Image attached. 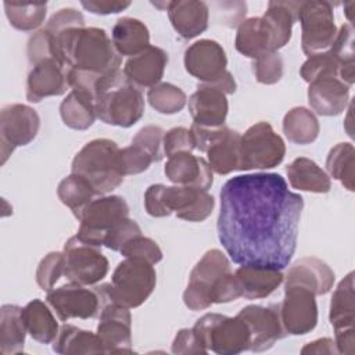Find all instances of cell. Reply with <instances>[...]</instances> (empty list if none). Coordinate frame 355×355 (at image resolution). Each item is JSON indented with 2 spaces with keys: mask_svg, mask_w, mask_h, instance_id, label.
<instances>
[{
  "mask_svg": "<svg viewBox=\"0 0 355 355\" xmlns=\"http://www.w3.org/2000/svg\"><path fill=\"white\" fill-rule=\"evenodd\" d=\"M218 239L237 265L284 269L297 248L304 198L279 173L229 179L220 190Z\"/></svg>",
  "mask_w": 355,
  "mask_h": 355,
  "instance_id": "6da1fadb",
  "label": "cell"
},
{
  "mask_svg": "<svg viewBox=\"0 0 355 355\" xmlns=\"http://www.w3.org/2000/svg\"><path fill=\"white\" fill-rule=\"evenodd\" d=\"M50 36L53 55L67 69L107 73L121 65V55L111 37L101 28L79 26L50 33Z\"/></svg>",
  "mask_w": 355,
  "mask_h": 355,
  "instance_id": "7a4b0ae2",
  "label": "cell"
},
{
  "mask_svg": "<svg viewBox=\"0 0 355 355\" xmlns=\"http://www.w3.org/2000/svg\"><path fill=\"white\" fill-rule=\"evenodd\" d=\"M240 298L230 261L218 248L208 250L193 268L183 302L191 311H202L212 304H226Z\"/></svg>",
  "mask_w": 355,
  "mask_h": 355,
  "instance_id": "3957f363",
  "label": "cell"
},
{
  "mask_svg": "<svg viewBox=\"0 0 355 355\" xmlns=\"http://www.w3.org/2000/svg\"><path fill=\"white\" fill-rule=\"evenodd\" d=\"M94 108L101 122L130 128L144 114V97L118 68L98 78L94 89Z\"/></svg>",
  "mask_w": 355,
  "mask_h": 355,
  "instance_id": "277c9868",
  "label": "cell"
},
{
  "mask_svg": "<svg viewBox=\"0 0 355 355\" xmlns=\"http://www.w3.org/2000/svg\"><path fill=\"white\" fill-rule=\"evenodd\" d=\"M144 207L148 215L164 218L175 214L187 222H202L214 211V197L202 189L191 186L151 184L144 193Z\"/></svg>",
  "mask_w": 355,
  "mask_h": 355,
  "instance_id": "5b68a950",
  "label": "cell"
},
{
  "mask_svg": "<svg viewBox=\"0 0 355 355\" xmlns=\"http://www.w3.org/2000/svg\"><path fill=\"white\" fill-rule=\"evenodd\" d=\"M121 148L110 139H94L86 143L73 157L72 173L83 176L96 196H105L123 182L119 159Z\"/></svg>",
  "mask_w": 355,
  "mask_h": 355,
  "instance_id": "8992f818",
  "label": "cell"
},
{
  "mask_svg": "<svg viewBox=\"0 0 355 355\" xmlns=\"http://www.w3.org/2000/svg\"><path fill=\"white\" fill-rule=\"evenodd\" d=\"M157 273L154 265L141 258H125L111 277V283L94 287L101 298L114 301L128 309L140 306L154 291Z\"/></svg>",
  "mask_w": 355,
  "mask_h": 355,
  "instance_id": "52a82bcc",
  "label": "cell"
},
{
  "mask_svg": "<svg viewBox=\"0 0 355 355\" xmlns=\"http://www.w3.org/2000/svg\"><path fill=\"white\" fill-rule=\"evenodd\" d=\"M200 344L218 355H237L250 349L251 333L247 323L236 315L205 313L193 326Z\"/></svg>",
  "mask_w": 355,
  "mask_h": 355,
  "instance_id": "ba28073f",
  "label": "cell"
},
{
  "mask_svg": "<svg viewBox=\"0 0 355 355\" xmlns=\"http://www.w3.org/2000/svg\"><path fill=\"white\" fill-rule=\"evenodd\" d=\"M183 62L186 71L201 83L211 85L225 94L236 92V80L226 69V53L218 42L211 39L194 42L186 49Z\"/></svg>",
  "mask_w": 355,
  "mask_h": 355,
  "instance_id": "9c48e42d",
  "label": "cell"
},
{
  "mask_svg": "<svg viewBox=\"0 0 355 355\" xmlns=\"http://www.w3.org/2000/svg\"><path fill=\"white\" fill-rule=\"evenodd\" d=\"M286 155L283 139L272 125L261 121L250 126L240 139L239 171L270 169L282 164Z\"/></svg>",
  "mask_w": 355,
  "mask_h": 355,
  "instance_id": "30bf717a",
  "label": "cell"
},
{
  "mask_svg": "<svg viewBox=\"0 0 355 355\" xmlns=\"http://www.w3.org/2000/svg\"><path fill=\"white\" fill-rule=\"evenodd\" d=\"M190 132L197 150L207 154L211 169L218 175H227L239 171V148L241 135L226 125L204 128L196 123Z\"/></svg>",
  "mask_w": 355,
  "mask_h": 355,
  "instance_id": "8fae6325",
  "label": "cell"
},
{
  "mask_svg": "<svg viewBox=\"0 0 355 355\" xmlns=\"http://www.w3.org/2000/svg\"><path fill=\"white\" fill-rule=\"evenodd\" d=\"M301 24V47L309 57L327 51L337 35L333 6L329 1H301L297 11Z\"/></svg>",
  "mask_w": 355,
  "mask_h": 355,
  "instance_id": "7c38bea8",
  "label": "cell"
},
{
  "mask_svg": "<svg viewBox=\"0 0 355 355\" xmlns=\"http://www.w3.org/2000/svg\"><path fill=\"white\" fill-rule=\"evenodd\" d=\"M125 218H129V207L122 197L101 196L83 209L76 236L87 244L103 247L105 234Z\"/></svg>",
  "mask_w": 355,
  "mask_h": 355,
  "instance_id": "4fadbf2b",
  "label": "cell"
},
{
  "mask_svg": "<svg viewBox=\"0 0 355 355\" xmlns=\"http://www.w3.org/2000/svg\"><path fill=\"white\" fill-rule=\"evenodd\" d=\"M65 273L64 276L78 284L93 286L101 282L108 273V259L100 251V247L82 241L78 236L67 240L64 244Z\"/></svg>",
  "mask_w": 355,
  "mask_h": 355,
  "instance_id": "5bb4252c",
  "label": "cell"
},
{
  "mask_svg": "<svg viewBox=\"0 0 355 355\" xmlns=\"http://www.w3.org/2000/svg\"><path fill=\"white\" fill-rule=\"evenodd\" d=\"M40 118L36 110L25 104H8L0 112V154L1 165L11 153L21 146L29 144L37 135Z\"/></svg>",
  "mask_w": 355,
  "mask_h": 355,
  "instance_id": "9a60e30c",
  "label": "cell"
},
{
  "mask_svg": "<svg viewBox=\"0 0 355 355\" xmlns=\"http://www.w3.org/2000/svg\"><path fill=\"white\" fill-rule=\"evenodd\" d=\"M329 320L334 329V343L338 354H354L355 351L354 272H349L337 284L330 301Z\"/></svg>",
  "mask_w": 355,
  "mask_h": 355,
  "instance_id": "2e32d148",
  "label": "cell"
},
{
  "mask_svg": "<svg viewBox=\"0 0 355 355\" xmlns=\"http://www.w3.org/2000/svg\"><path fill=\"white\" fill-rule=\"evenodd\" d=\"M98 319L97 336L101 340L104 354L133 352L132 315L128 308L100 297Z\"/></svg>",
  "mask_w": 355,
  "mask_h": 355,
  "instance_id": "e0dca14e",
  "label": "cell"
},
{
  "mask_svg": "<svg viewBox=\"0 0 355 355\" xmlns=\"http://www.w3.org/2000/svg\"><path fill=\"white\" fill-rule=\"evenodd\" d=\"M46 301L62 322L75 318L90 319L100 312V297L96 288L90 290L72 282L47 291Z\"/></svg>",
  "mask_w": 355,
  "mask_h": 355,
  "instance_id": "ac0fdd59",
  "label": "cell"
},
{
  "mask_svg": "<svg viewBox=\"0 0 355 355\" xmlns=\"http://www.w3.org/2000/svg\"><path fill=\"white\" fill-rule=\"evenodd\" d=\"M315 294L302 287H284V298L279 304L280 320L286 334L302 336L318 324Z\"/></svg>",
  "mask_w": 355,
  "mask_h": 355,
  "instance_id": "d6986e66",
  "label": "cell"
},
{
  "mask_svg": "<svg viewBox=\"0 0 355 355\" xmlns=\"http://www.w3.org/2000/svg\"><path fill=\"white\" fill-rule=\"evenodd\" d=\"M237 315L247 323L251 333L248 351H268L277 340L287 336L280 320L279 304H270L268 306L247 305Z\"/></svg>",
  "mask_w": 355,
  "mask_h": 355,
  "instance_id": "ffe728a7",
  "label": "cell"
},
{
  "mask_svg": "<svg viewBox=\"0 0 355 355\" xmlns=\"http://www.w3.org/2000/svg\"><path fill=\"white\" fill-rule=\"evenodd\" d=\"M69 87L68 69L55 58H44L32 65L26 78V100L39 103L46 97L61 96Z\"/></svg>",
  "mask_w": 355,
  "mask_h": 355,
  "instance_id": "44dd1931",
  "label": "cell"
},
{
  "mask_svg": "<svg viewBox=\"0 0 355 355\" xmlns=\"http://www.w3.org/2000/svg\"><path fill=\"white\" fill-rule=\"evenodd\" d=\"M308 103L319 115H338L349 103V86L334 75L319 76L309 82Z\"/></svg>",
  "mask_w": 355,
  "mask_h": 355,
  "instance_id": "7402d4cb",
  "label": "cell"
},
{
  "mask_svg": "<svg viewBox=\"0 0 355 355\" xmlns=\"http://www.w3.org/2000/svg\"><path fill=\"white\" fill-rule=\"evenodd\" d=\"M334 280V272L326 262L316 257H305L290 266L284 287H302L315 295H324L333 288Z\"/></svg>",
  "mask_w": 355,
  "mask_h": 355,
  "instance_id": "603a6c76",
  "label": "cell"
},
{
  "mask_svg": "<svg viewBox=\"0 0 355 355\" xmlns=\"http://www.w3.org/2000/svg\"><path fill=\"white\" fill-rule=\"evenodd\" d=\"M164 172L178 186H191L208 191L214 183V171L208 161L191 153H178L169 157Z\"/></svg>",
  "mask_w": 355,
  "mask_h": 355,
  "instance_id": "cb8c5ba5",
  "label": "cell"
},
{
  "mask_svg": "<svg viewBox=\"0 0 355 355\" xmlns=\"http://www.w3.org/2000/svg\"><path fill=\"white\" fill-rule=\"evenodd\" d=\"M189 111L194 123L198 126H222L229 111L226 94L211 85L200 83L189 98Z\"/></svg>",
  "mask_w": 355,
  "mask_h": 355,
  "instance_id": "d4e9b609",
  "label": "cell"
},
{
  "mask_svg": "<svg viewBox=\"0 0 355 355\" xmlns=\"http://www.w3.org/2000/svg\"><path fill=\"white\" fill-rule=\"evenodd\" d=\"M168 64V54L157 46H148L137 55L130 57L123 67L126 78L139 89L158 85Z\"/></svg>",
  "mask_w": 355,
  "mask_h": 355,
  "instance_id": "484cf974",
  "label": "cell"
},
{
  "mask_svg": "<svg viewBox=\"0 0 355 355\" xmlns=\"http://www.w3.org/2000/svg\"><path fill=\"white\" fill-rule=\"evenodd\" d=\"M168 17L183 39H193L208 28L209 8L208 4L198 0H176L168 1Z\"/></svg>",
  "mask_w": 355,
  "mask_h": 355,
  "instance_id": "4316f807",
  "label": "cell"
},
{
  "mask_svg": "<svg viewBox=\"0 0 355 355\" xmlns=\"http://www.w3.org/2000/svg\"><path fill=\"white\" fill-rule=\"evenodd\" d=\"M240 297L245 300H259L269 297L284 280L282 270L240 265L234 272Z\"/></svg>",
  "mask_w": 355,
  "mask_h": 355,
  "instance_id": "83f0119b",
  "label": "cell"
},
{
  "mask_svg": "<svg viewBox=\"0 0 355 355\" xmlns=\"http://www.w3.org/2000/svg\"><path fill=\"white\" fill-rule=\"evenodd\" d=\"M234 46L240 54L252 60L275 51L270 31L262 17H251L240 22Z\"/></svg>",
  "mask_w": 355,
  "mask_h": 355,
  "instance_id": "f1b7e54d",
  "label": "cell"
},
{
  "mask_svg": "<svg viewBox=\"0 0 355 355\" xmlns=\"http://www.w3.org/2000/svg\"><path fill=\"white\" fill-rule=\"evenodd\" d=\"M111 40L121 57L130 58L150 46V32L140 19L123 17L115 22Z\"/></svg>",
  "mask_w": 355,
  "mask_h": 355,
  "instance_id": "f546056e",
  "label": "cell"
},
{
  "mask_svg": "<svg viewBox=\"0 0 355 355\" xmlns=\"http://www.w3.org/2000/svg\"><path fill=\"white\" fill-rule=\"evenodd\" d=\"M301 1H269L262 18L265 19L270 35L273 50L279 51L291 39V29L297 21V11Z\"/></svg>",
  "mask_w": 355,
  "mask_h": 355,
  "instance_id": "4dcf8cb0",
  "label": "cell"
},
{
  "mask_svg": "<svg viewBox=\"0 0 355 355\" xmlns=\"http://www.w3.org/2000/svg\"><path fill=\"white\" fill-rule=\"evenodd\" d=\"M286 173L293 189L311 193H329L331 189L330 176L312 159L306 157L295 158L287 168Z\"/></svg>",
  "mask_w": 355,
  "mask_h": 355,
  "instance_id": "1f68e13d",
  "label": "cell"
},
{
  "mask_svg": "<svg viewBox=\"0 0 355 355\" xmlns=\"http://www.w3.org/2000/svg\"><path fill=\"white\" fill-rule=\"evenodd\" d=\"M26 333L22 308L12 304L3 305L0 308V352L3 355L21 354Z\"/></svg>",
  "mask_w": 355,
  "mask_h": 355,
  "instance_id": "d6a6232c",
  "label": "cell"
},
{
  "mask_svg": "<svg viewBox=\"0 0 355 355\" xmlns=\"http://www.w3.org/2000/svg\"><path fill=\"white\" fill-rule=\"evenodd\" d=\"M22 318L31 337L40 344H50L55 340L60 327L49 306L39 298L29 301L22 308Z\"/></svg>",
  "mask_w": 355,
  "mask_h": 355,
  "instance_id": "836d02e7",
  "label": "cell"
},
{
  "mask_svg": "<svg viewBox=\"0 0 355 355\" xmlns=\"http://www.w3.org/2000/svg\"><path fill=\"white\" fill-rule=\"evenodd\" d=\"M53 351L61 355L104 354L101 340L97 333L82 330L72 324H64L53 341Z\"/></svg>",
  "mask_w": 355,
  "mask_h": 355,
  "instance_id": "e575fe53",
  "label": "cell"
},
{
  "mask_svg": "<svg viewBox=\"0 0 355 355\" xmlns=\"http://www.w3.org/2000/svg\"><path fill=\"white\" fill-rule=\"evenodd\" d=\"M319 121L305 107L291 108L283 118V133L288 141L300 146L313 143L319 136Z\"/></svg>",
  "mask_w": 355,
  "mask_h": 355,
  "instance_id": "d590c367",
  "label": "cell"
},
{
  "mask_svg": "<svg viewBox=\"0 0 355 355\" xmlns=\"http://www.w3.org/2000/svg\"><path fill=\"white\" fill-rule=\"evenodd\" d=\"M60 115L62 122L75 130L89 129L97 118L94 101L75 90H71L61 101Z\"/></svg>",
  "mask_w": 355,
  "mask_h": 355,
  "instance_id": "8d00e7d4",
  "label": "cell"
},
{
  "mask_svg": "<svg viewBox=\"0 0 355 355\" xmlns=\"http://www.w3.org/2000/svg\"><path fill=\"white\" fill-rule=\"evenodd\" d=\"M57 196L60 201L72 211L73 216L79 219L83 209L94 200L96 191L83 176L71 173L60 182Z\"/></svg>",
  "mask_w": 355,
  "mask_h": 355,
  "instance_id": "74e56055",
  "label": "cell"
},
{
  "mask_svg": "<svg viewBox=\"0 0 355 355\" xmlns=\"http://www.w3.org/2000/svg\"><path fill=\"white\" fill-rule=\"evenodd\" d=\"M355 148L351 143L336 144L326 158L329 176L338 180L348 191L355 190Z\"/></svg>",
  "mask_w": 355,
  "mask_h": 355,
  "instance_id": "f35d334b",
  "label": "cell"
},
{
  "mask_svg": "<svg viewBox=\"0 0 355 355\" xmlns=\"http://www.w3.org/2000/svg\"><path fill=\"white\" fill-rule=\"evenodd\" d=\"M6 15L18 31L31 32L39 28L47 14V3H4Z\"/></svg>",
  "mask_w": 355,
  "mask_h": 355,
  "instance_id": "ab89813d",
  "label": "cell"
},
{
  "mask_svg": "<svg viewBox=\"0 0 355 355\" xmlns=\"http://www.w3.org/2000/svg\"><path fill=\"white\" fill-rule=\"evenodd\" d=\"M147 100L157 112L172 115L183 110L187 101V96L180 87L172 83L159 82L158 85L148 89Z\"/></svg>",
  "mask_w": 355,
  "mask_h": 355,
  "instance_id": "60d3db41",
  "label": "cell"
},
{
  "mask_svg": "<svg viewBox=\"0 0 355 355\" xmlns=\"http://www.w3.org/2000/svg\"><path fill=\"white\" fill-rule=\"evenodd\" d=\"M352 65V64H349ZM343 65L329 50L322 51L313 55H309L308 60L301 65L300 75L305 82H312L313 79L324 75H334L340 78V71Z\"/></svg>",
  "mask_w": 355,
  "mask_h": 355,
  "instance_id": "b9f144b4",
  "label": "cell"
},
{
  "mask_svg": "<svg viewBox=\"0 0 355 355\" xmlns=\"http://www.w3.org/2000/svg\"><path fill=\"white\" fill-rule=\"evenodd\" d=\"M65 273V257L64 252L53 251L44 255L36 269V283L44 291L54 288L55 283Z\"/></svg>",
  "mask_w": 355,
  "mask_h": 355,
  "instance_id": "7bdbcfd3",
  "label": "cell"
},
{
  "mask_svg": "<svg viewBox=\"0 0 355 355\" xmlns=\"http://www.w3.org/2000/svg\"><path fill=\"white\" fill-rule=\"evenodd\" d=\"M284 62L277 51L262 54L252 62L255 79L262 85H275L283 76Z\"/></svg>",
  "mask_w": 355,
  "mask_h": 355,
  "instance_id": "ee69618b",
  "label": "cell"
},
{
  "mask_svg": "<svg viewBox=\"0 0 355 355\" xmlns=\"http://www.w3.org/2000/svg\"><path fill=\"white\" fill-rule=\"evenodd\" d=\"M164 135L165 132L162 130V128L148 125L141 128L135 135V137L132 139V144L146 151L154 162H158L164 158Z\"/></svg>",
  "mask_w": 355,
  "mask_h": 355,
  "instance_id": "f6af8a7d",
  "label": "cell"
},
{
  "mask_svg": "<svg viewBox=\"0 0 355 355\" xmlns=\"http://www.w3.org/2000/svg\"><path fill=\"white\" fill-rule=\"evenodd\" d=\"M119 252L125 258H141L153 265L162 259V251L158 244L153 239L144 237L143 234H139L125 243Z\"/></svg>",
  "mask_w": 355,
  "mask_h": 355,
  "instance_id": "bcb514c9",
  "label": "cell"
},
{
  "mask_svg": "<svg viewBox=\"0 0 355 355\" xmlns=\"http://www.w3.org/2000/svg\"><path fill=\"white\" fill-rule=\"evenodd\" d=\"M329 51L343 64H355V50H354V28L351 24H343L337 31L334 42Z\"/></svg>",
  "mask_w": 355,
  "mask_h": 355,
  "instance_id": "7dc6e473",
  "label": "cell"
},
{
  "mask_svg": "<svg viewBox=\"0 0 355 355\" xmlns=\"http://www.w3.org/2000/svg\"><path fill=\"white\" fill-rule=\"evenodd\" d=\"M119 159H121V171L123 176L141 173L147 171L150 165L154 162L153 158L146 151H143L141 148L133 144H130L129 147L121 148Z\"/></svg>",
  "mask_w": 355,
  "mask_h": 355,
  "instance_id": "c3c4849f",
  "label": "cell"
},
{
  "mask_svg": "<svg viewBox=\"0 0 355 355\" xmlns=\"http://www.w3.org/2000/svg\"><path fill=\"white\" fill-rule=\"evenodd\" d=\"M139 234H141V229L137 222L130 218H125L105 234L103 245L112 251H119L125 243Z\"/></svg>",
  "mask_w": 355,
  "mask_h": 355,
  "instance_id": "681fc988",
  "label": "cell"
},
{
  "mask_svg": "<svg viewBox=\"0 0 355 355\" xmlns=\"http://www.w3.org/2000/svg\"><path fill=\"white\" fill-rule=\"evenodd\" d=\"M196 148L190 129L172 128L164 135V154L169 158L178 153H191Z\"/></svg>",
  "mask_w": 355,
  "mask_h": 355,
  "instance_id": "f907efd6",
  "label": "cell"
},
{
  "mask_svg": "<svg viewBox=\"0 0 355 355\" xmlns=\"http://www.w3.org/2000/svg\"><path fill=\"white\" fill-rule=\"evenodd\" d=\"M79 26H85V18L82 12H79L75 8L67 7L54 12L44 28L50 33H60L67 29L79 28Z\"/></svg>",
  "mask_w": 355,
  "mask_h": 355,
  "instance_id": "816d5d0a",
  "label": "cell"
},
{
  "mask_svg": "<svg viewBox=\"0 0 355 355\" xmlns=\"http://www.w3.org/2000/svg\"><path fill=\"white\" fill-rule=\"evenodd\" d=\"M172 352L179 355L207 354L208 351L200 344L193 329H182L176 333L172 343Z\"/></svg>",
  "mask_w": 355,
  "mask_h": 355,
  "instance_id": "f5cc1de1",
  "label": "cell"
},
{
  "mask_svg": "<svg viewBox=\"0 0 355 355\" xmlns=\"http://www.w3.org/2000/svg\"><path fill=\"white\" fill-rule=\"evenodd\" d=\"M82 7L87 11L98 15H108V14H118L126 10L132 3L130 1H118V0H89L80 1Z\"/></svg>",
  "mask_w": 355,
  "mask_h": 355,
  "instance_id": "db71d44e",
  "label": "cell"
},
{
  "mask_svg": "<svg viewBox=\"0 0 355 355\" xmlns=\"http://www.w3.org/2000/svg\"><path fill=\"white\" fill-rule=\"evenodd\" d=\"M301 354H338V351L333 338L323 337L308 343L301 349Z\"/></svg>",
  "mask_w": 355,
  "mask_h": 355,
  "instance_id": "11a10c76",
  "label": "cell"
},
{
  "mask_svg": "<svg viewBox=\"0 0 355 355\" xmlns=\"http://www.w3.org/2000/svg\"><path fill=\"white\" fill-rule=\"evenodd\" d=\"M354 6H355V3H354V1H351V3L345 4V14H347V17H348V19H349V21H352L351 11H352V7H354Z\"/></svg>",
  "mask_w": 355,
  "mask_h": 355,
  "instance_id": "9f6ffc18",
  "label": "cell"
}]
</instances>
